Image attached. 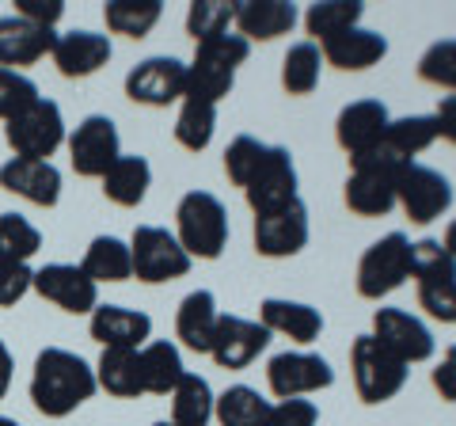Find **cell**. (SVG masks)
<instances>
[{
    "mask_svg": "<svg viewBox=\"0 0 456 426\" xmlns=\"http://www.w3.org/2000/svg\"><path fill=\"white\" fill-rule=\"evenodd\" d=\"M95 369L80 358V354L65 347H46L38 350L35 369H31V404L38 415L46 419H65L73 415L80 404L95 396Z\"/></svg>",
    "mask_w": 456,
    "mask_h": 426,
    "instance_id": "1",
    "label": "cell"
},
{
    "mask_svg": "<svg viewBox=\"0 0 456 426\" xmlns=\"http://www.w3.org/2000/svg\"><path fill=\"white\" fill-rule=\"evenodd\" d=\"M251 42L240 38L236 31H228L221 38L198 42L194 46V61L187 65V95L206 99V103H221L232 92L240 65L248 61Z\"/></svg>",
    "mask_w": 456,
    "mask_h": 426,
    "instance_id": "2",
    "label": "cell"
},
{
    "mask_svg": "<svg viewBox=\"0 0 456 426\" xmlns=\"http://www.w3.org/2000/svg\"><path fill=\"white\" fill-rule=\"evenodd\" d=\"M175 240L191 259H221L228 248V209L217 194L187 191L175 206Z\"/></svg>",
    "mask_w": 456,
    "mask_h": 426,
    "instance_id": "3",
    "label": "cell"
},
{
    "mask_svg": "<svg viewBox=\"0 0 456 426\" xmlns=\"http://www.w3.org/2000/svg\"><path fill=\"white\" fill-rule=\"evenodd\" d=\"M411 278L419 282V305L430 320L456 324V259L441 240L411 244Z\"/></svg>",
    "mask_w": 456,
    "mask_h": 426,
    "instance_id": "4",
    "label": "cell"
},
{
    "mask_svg": "<svg viewBox=\"0 0 456 426\" xmlns=\"http://www.w3.org/2000/svg\"><path fill=\"white\" fill-rule=\"evenodd\" d=\"M350 369H354V389H358V400L377 407V404H388L403 392L407 377H411V365L399 362L395 354L377 343L373 335H358L350 347Z\"/></svg>",
    "mask_w": 456,
    "mask_h": 426,
    "instance_id": "5",
    "label": "cell"
},
{
    "mask_svg": "<svg viewBox=\"0 0 456 426\" xmlns=\"http://www.w3.org/2000/svg\"><path fill=\"white\" fill-rule=\"evenodd\" d=\"M130 259H134V278L145 286H164V282L187 278L191 255L183 251L175 233L160 229V225H137L130 236Z\"/></svg>",
    "mask_w": 456,
    "mask_h": 426,
    "instance_id": "6",
    "label": "cell"
},
{
    "mask_svg": "<svg viewBox=\"0 0 456 426\" xmlns=\"http://www.w3.org/2000/svg\"><path fill=\"white\" fill-rule=\"evenodd\" d=\"M65 119L53 99L38 95L31 107L4 122V141L20 160H50V156L65 145Z\"/></svg>",
    "mask_w": 456,
    "mask_h": 426,
    "instance_id": "7",
    "label": "cell"
},
{
    "mask_svg": "<svg viewBox=\"0 0 456 426\" xmlns=\"http://www.w3.org/2000/svg\"><path fill=\"white\" fill-rule=\"evenodd\" d=\"M411 278V240L403 233H388L377 244H369L358 259V293L365 301L395 293Z\"/></svg>",
    "mask_w": 456,
    "mask_h": 426,
    "instance_id": "8",
    "label": "cell"
},
{
    "mask_svg": "<svg viewBox=\"0 0 456 426\" xmlns=\"http://www.w3.org/2000/svg\"><path fill=\"white\" fill-rule=\"evenodd\" d=\"M395 206L407 213L411 225H430L452 206V183L426 164H407L395 172Z\"/></svg>",
    "mask_w": 456,
    "mask_h": 426,
    "instance_id": "9",
    "label": "cell"
},
{
    "mask_svg": "<svg viewBox=\"0 0 456 426\" xmlns=\"http://www.w3.org/2000/svg\"><path fill=\"white\" fill-rule=\"evenodd\" d=\"M297 187H301V183H297L293 152L285 145H266L259 168H255L251 179L244 183V198H248L251 213L259 217V213L281 209V206H289L293 198H301Z\"/></svg>",
    "mask_w": 456,
    "mask_h": 426,
    "instance_id": "10",
    "label": "cell"
},
{
    "mask_svg": "<svg viewBox=\"0 0 456 426\" xmlns=\"http://www.w3.org/2000/svg\"><path fill=\"white\" fill-rule=\"evenodd\" d=\"M266 385L278 400H297L335 385V369L323 354L312 350H281L266 362Z\"/></svg>",
    "mask_w": 456,
    "mask_h": 426,
    "instance_id": "11",
    "label": "cell"
},
{
    "mask_svg": "<svg viewBox=\"0 0 456 426\" xmlns=\"http://www.w3.org/2000/svg\"><path fill=\"white\" fill-rule=\"evenodd\" d=\"M65 145H69V164H73V172L84 179H103L107 168L122 156L118 126L107 115H88L65 137Z\"/></svg>",
    "mask_w": 456,
    "mask_h": 426,
    "instance_id": "12",
    "label": "cell"
},
{
    "mask_svg": "<svg viewBox=\"0 0 456 426\" xmlns=\"http://www.w3.org/2000/svg\"><path fill=\"white\" fill-rule=\"evenodd\" d=\"M126 95L141 107H171L187 95V65L179 58H145L126 73Z\"/></svg>",
    "mask_w": 456,
    "mask_h": 426,
    "instance_id": "13",
    "label": "cell"
},
{
    "mask_svg": "<svg viewBox=\"0 0 456 426\" xmlns=\"http://www.w3.org/2000/svg\"><path fill=\"white\" fill-rule=\"evenodd\" d=\"M308 206L301 198L255 217V251L266 255V259H293L308 248Z\"/></svg>",
    "mask_w": 456,
    "mask_h": 426,
    "instance_id": "14",
    "label": "cell"
},
{
    "mask_svg": "<svg viewBox=\"0 0 456 426\" xmlns=\"http://www.w3.org/2000/svg\"><path fill=\"white\" fill-rule=\"evenodd\" d=\"M31 290L42 297V301L57 305L61 312H73V316H84V312H95L99 305V286L80 271L77 263H46L38 266L31 278Z\"/></svg>",
    "mask_w": 456,
    "mask_h": 426,
    "instance_id": "15",
    "label": "cell"
},
{
    "mask_svg": "<svg viewBox=\"0 0 456 426\" xmlns=\"http://www.w3.org/2000/svg\"><path fill=\"white\" fill-rule=\"evenodd\" d=\"M384 343L399 362L415 365V362H430L434 350H437V339L434 332L426 328L419 316H411L407 308H377L373 312V332H369Z\"/></svg>",
    "mask_w": 456,
    "mask_h": 426,
    "instance_id": "16",
    "label": "cell"
},
{
    "mask_svg": "<svg viewBox=\"0 0 456 426\" xmlns=\"http://www.w3.org/2000/svg\"><path fill=\"white\" fill-rule=\"evenodd\" d=\"M266 347H270V332L259 320L236 316V312H221L217 332H213L209 358L221 369H248Z\"/></svg>",
    "mask_w": 456,
    "mask_h": 426,
    "instance_id": "17",
    "label": "cell"
},
{
    "mask_svg": "<svg viewBox=\"0 0 456 426\" xmlns=\"http://www.w3.org/2000/svg\"><path fill=\"white\" fill-rule=\"evenodd\" d=\"M388 107L380 103V99H358V103H346L338 111L335 119V141L338 149L350 156V160H358V156L373 152L380 145L384 130H388Z\"/></svg>",
    "mask_w": 456,
    "mask_h": 426,
    "instance_id": "18",
    "label": "cell"
},
{
    "mask_svg": "<svg viewBox=\"0 0 456 426\" xmlns=\"http://www.w3.org/2000/svg\"><path fill=\"white\" fill-rule=\"evenodd\" d=\"M0 187L42 209H53L61 202V172H57L53 160H20V156H12V160L0 164Z\"/></svg>",
    "mask_w": 456,
    "mask_h": 426,
    "instance_id": "19",
    "label": "cell"
},
{
    "mask_svg": "<svg viewBox=\"0 0 456 426\" xmlns=\"http://www.w3.org/2000/svg\"><path fill=\"white\" fill-rule=\"evenodd\" d=\"M57 46L53 27H38L23 16H0V69H27L42 58H50Z\"/></svg>",
    "mask_w": 456,
    "mask_h": 426,
    "instance_id": "20",
    "label": "cell"
},
{
    "mask_svg": "<svg viewBox=\"0 0 456 426\" xmlns=\"http://www.w3.org/2000/svg\"><path fill=\"white\" fill-rule=\"evenodd\" d=\"M88 332L103 350H141L152 339V316L126 305H95Z\"/></svg>",
    "mask_w": 456,
    "mask_h": 426,
    "instance_id": "21",
    "label": "cell"
},
{
    "mask_svg": "<svg viewBox=\"0 0 456 426\" xmlns=\"http://www.w3.org/2000/svg\"><path fill=\"white\" fill-rule=\"evenodd\" d=\"M342 198H346V209L358 217H388L395 209V172L373 164H354Z\"/></svg>",
    "mask_w": 456,
    "mask_h": 426,
    "instance_id": "22",
    "label": "cell"
},
{
    "mask_svg": "<svg viewBox=\"0 0 456 426\" xmlns=\"http://www.w3.org/2000/svg\"><path fill=\"white\" fill-rule=\"evenodd\" d=\"M110 35H99V31H65L57 35V46H53V65L65 80H84V77H95L99 69L110 61Z\"/></svg>",
    "mask_w": 456,
    "mask_h": 426,
    "instance_id": "23",
    "label": "cell"
},
{
    "mask_svg": "<svg viewBox=\"0 0 456 426\" xmlns=\"http://www.w3.org/2000/svg\"><path fill=\"white\" fill-rule=\"evenodd\" d=\"M232 27L248 42H274L297 27V4L289 0H240L232 4Z\"/></svg>",
    "mask_w": 456,
    "mask_h": 426,
    "instance_id": "24",
    "label": "cell"
},
{
    "mask_svg": "<svg viewBox=\"0 0 456 426\" xmlns=\"http://www.w3.org/2000/svg\"><path fill=\"white\" fill-rule=\"evenodd\" d=\"M259 324L270 335H285L301 347L323 335V312L305 301H285V297H266L259 305Z\"/></svg>",
    "mask_w": 456,
    "mask_h": 426,
    "instance_id": "25",
    "label": "cell"
},
{
    "mask_svg": "<svg viewBox=\"0 0 456 426\" xmlns=\"http://www.w3.org/2000/svg\"><path fill=\"white\" fill-rule=\"evenodd\" d=\"M320 53H323V65H335L342 73H365V69H373L388 53V38L380 31H369V27H354V31L323 42Z\"/></svg>",
    "mask_w": 456,
    "mask_h": 426,
    "instance_id": "26",
    "label": "cell"
},
{
    "mask_svg": "<svg viewBox=\"0 0 456 426\" xmlns=\"http://www.w3.org/2000/svg\"><path fill=\"white\" fill-rule=\"evenodd\" d=\"M217 297L209 290H194L179 301V312H175V335L179 343L194 350V354H209L213 347V332H217Z\"/></svg>",
    "mask_w": 456,
    "mask_h": 426,
    "instance_id": "27",
    "label": "cell"
},
{
    "mask_svg": "<svg viewBox=\"0 0 456 426\" xmlns=\"http://www.w3.org/2000/svg\"><path fill=\"white\" fill-rule=\"evenodd\" d=\"M99 183H103L107 202L134 209V206L145 202V194L152 187V164L145 160V156H137V152H122L118 160L107 168V176Z\"/></svg>",
    "mask_w": 456,
    "mask_h": 426,
    "instance_id": "28",
    "label": "cell"
},
{
    "mask_svg": "<svg viewBox=\"0 0 456 426\" xmlns=\"http://www.w3.org/2000/svg\"><path fill=\"white\" fill-rule=\"evenodd\" d=\"M95 385L114 400H137L145 396V381H141V350H103L95 365Z\"/></svg>",
    "mask_w": 456,
    "mask_h": 426,
    "instance_id": "29",
    "label": "cell"
},
{
    "mask_svg": "<svg viewBox=\"0 0 456 426\" xmlns=\"http://www.w3.org/2000/svg\"><path fill=\"white\" fill-rule=\"evenodd\" d=\"M183 373H187V365H183V354L175 343L156 339V343L141 347V381H145L149 396H171Z\"/></svg>",
    "mask_w": 456,
    "mask_h": 426,
    "instance_id": "30",
    "label": "cell"
},
{
    "mask_svg": "<svg viewBox=\"0 0 456 426\" xmlns=\"http://www.w3.org/2000/svg\"><path fill=\"white\" fill-rule=\"evenodd\" d=\"M362 16H365V4L358 0H320V4H312L305 12V31H308V42H331L338 35L354 31V27H362Z\"/></svg>",
    "mask_w": 456,
    "mask_h": 426,
    "instance_id": "31",
    "label": "cell"
},
{
    "mask_svg": "<svg viewBox=\"0 0 456 426\" xmlns=\"http://www.w3.org/2000/svg\"><path fill=\"white\" fill-rule=\"evenodd\" d=\"M80 271L88 274L95 286L99 282H126L134 278V259H130V244L118 236H95L88 251L80 259Z\"/></svg>",
    "mask_w": 456,
    "mask_h": 426,
    "instance_id": "32",
    "label": "cell"
},
{
    "mask_svg": "<svg viewBox=\"0 0 456 426\" xmlns=\"http://www.w3.org/2000/svg\"><path fill=\"white\" fill-rule=\"evenodd\" d=\"M213 396L209 381L198 373H183V381L171 392V422L175 426H209L213 422Z\"/></svg>",
    "mask_w": 456,
    "mask_h": 426,
    "instance_id": "33",
    "label": "cell"
},
{
    "mask_svg": "<svg viewBox=\"0 0 456 426\" xmlns=\"http://www.w3.org/2000/svg\"><path fill=\"white\" fill-rule=\"evenodd\" d=\"M270 400H263L251 385H232L217 396L213 419L221 426H270Z\"/></svg>",
    "mask_w": 456,
    "mask_h": 426,
    "instance_id": "34",
    "label": "cell"
},
{
    "mask_svg": "<svg viewBox=\"0 0 456 426\" xmlns=\"http://www.w3.org/2000/svg\"><path fill=\"white\" fill-rule=\"evenodd\" d=\"M213 130H217V103H206V99L183 95L179 115H175V141L187 152H206Z\"/></svg>",
    "mask_w": 456,
    "mask_h": 426,
    "instance_id": "35",
    "label": "cell"
},
{
    "mask_svg": "<svg viewBox=\"0 0 456 426\" xmlns=\"http://www.w3.org/2000/svg\"><path fill=\"white\" fill-rule=\"evenodd\" d=\"M164 16L160 0H107L103 4V20L110 35H126V38H145Z\"/></svg>",
    "mask_w": 456,
    "mask_h": 426,
    "instance_id": "36",
    "label": "cell"
},
{
    "mask_svg": "<svg viewBox=\"0 0 456 426\" xmlns=\"http://www.w3.org/2000/svg\"><path fill=\"white\" fill-rule=\"evenodd\" d=\"M323 73V53L316 42H297L281 58V88L289 95H312L320 88Z\"/></svg>",
    "mask_w": 456,
    "mask_h": 426,
    "instance_id": "37",
    "label": "cell"
},
{
    "mask_svg": "<svg viewBox=\"0 0 456 426\" xmlns=\"http://www.w3.org/2000/svg\"><path fill=\"white\" fill-rule=\"evenodd\" d=\"M38 248H42V233L23 213H0V255H4V259L31 263Z\"/></svg>",
    "mask_w": 456,
    "mask_h": 426,
    "instance_id": "38",
    "label": "cell"
},
{
    "mask_svg": "<svg viewBox=\"0 0 456 426\" xmlns=\"http://www.w3.org/2000/svg\"><path fill=\"white\" fill-rule=\"evenodd\" d=\"M232 31V4L224 0H194L187 8V35L198 42H209V38H221Z\"/></svg>",
    "mask_w": 456,
    "mask_h": 426,
    "instance_id": "39",
    "label": "cell"
},
{
    "mask_svg": "<svg viewBox=\"0 0 456 426\" xmlns=\"http://www.w3.org/2000/svg\"><path fill=\"white\" fill-rule=\"evenodd\" d=\"M419 77L434 88L456 92V38H441L419 58Z\"/></svg>",
    "mask_w": 456,
    "mask_h": 426,
    "instance_id": "40",
    "label": "cell"
},
{
    "mask_svg": "<svg viewBox=\"0 0 456 426\" xmlns=\"http://www.w3.org/2000/svg\"><path fill=\"white\" fill-rule=\"evenodd\" d=\"M35 99H38V84L31 77L16 73V69H0V122L23 115Z\"/></svg>",
    "mask_w": 456,
    "mask_h": 426,
    "instance_id": "41",
    "label": "cell"
},
{
    "mask_svg": "<svg viewBox=\"0 0 456 426\" xmlns=\"http://www.w3.org/2000/svg\"><path fill=\"white\" fill-rule=\"evenodd\" d=\"M263 152H266V141L251 137V134H240V137L232 141V145L224 149V176L232 179L240 191H244V183L251 179L255 168H259Z\"/></svg>",
    "mask_w": 456,
    "mask_h": 426,
    "instance_id": "42",
    "label": "cell"
},
{
    "mask_svg": "<svg viewBox=\"0 0 456 426\" xmlns=\"http://www.w3.org/2000/svg\"><path fill=\"white\" fill-rule=\"evenodd\" d=\"M35 271L20 259H4L0 255V308H16L27 293H31Z\"/></svg>",
    "mask_w": 456,
    "mask_h": 426,
    "instance_id": "43",
    "label": "cell"
},
{
    "mask_svg": "<svg viewBox=\"0 0 456 426\" xmlns=\"http://www.w3.org/2000/svg\"><path fill=\"white\" fill-rule=\"evenodd\" d=\"M270 426H320V407L297 396V400H278L270 407Z\"/></svg>",
    "mask_w": 456,
    "mask_h": 426,
    "instance_id": "44",
    "label": "cell"
},
{
    "mask_svg": "<svg viewBox=\"0 0 456 426\" xmlns=\"http://www.w3.org/2000/svg\"><path fill=\"white\" fill-rule=\"evenodd\" d=\"M16 16L38 27H57V20L65 16V4L61 0H16Z\"/></svg>",
    "mask_w": 456,
    "mask_h": 426,
    "instance_id": "45",
    "label": "cell"
},
{
    "mask_svg": "<svg viewBox=\"0 0 456 426\" xmlns=\"http://www.w3.org/2000/svg\"><path fill=\"white\" fill-rule=\"evenodd\" d=\"M430 385L445 404H456V347H449L445 354H441V362L430 373Z\"/></svg>",
    "mask_w": 456,
    "mask_h": 426,
    "instance_id": "46",
    "label": "cell"
},
{
    "mask_svg": "<svg viewBox=\"0 0 456 426\" xmlns=\"http://www.w3.org/2000/svg\"><path fill=\"white\" fill-rule=\"evenodd\" d=\"M434 122H437V137H445L449 145H456V95H441Z\"/></svg>",
    "mask_w": 456,
    "mask_h": 426,
    "instance_id": "47",
    "label": "cell"
},
{
    "mask_svg": "<svg viewBox=\"0 0 456 426\" xmlns=\"http://www.w3.org/2000/svg\"><path fill=\"white\" fill-rule=\"evenodd\" d=\"M12 369H16V358H12L4 339H0V400H4L8 389H12Z\"/></svg>",
    "mask_w": 456,
    "mask_h": 426,
    "instance_id": "48",
    "label": "cell"
},
{
    "mask_svg": "<svg viewBox=\"0 0 456 426\" xmlns=\"http://www.w3.org/2000/svg\"><path fill=\"white\" fill-rule=\"evenodd\" d=\"M441 248H445L452 259H456V221H449V229H445V236H441Z\"/></svg>",
    "mask_w": 456,
    "mask_h": 426,
    "instance_id": "49",
    "label": "cell"
},
{
    "mask_svg": "<svg viewBox=\"0 0 456 426\" xmlns=\"http://www.w3.org/2000/svg\"><path fill=\"white\" fill-rule=\"evenodd\" d=\"M0 426H20L16 419H8V415H0Z\"/></svg>",
    "mask_w": 456,
    "mask_h": 426,
    "instance_id": "50",
    "label": "cell"
},
{
    "mask_svg": "<svg viewBox=\"0 0 456 426\" xmlns=\"http://www.w3.org/2000/svg\"><path fill=\"white\" fill-rule=\"evenodd\" d=\"M156 426H175V422H171V419H160V422H156Z\"/></svg>",
    "mask_w": 456,
    "mask_h": 426,
    "instance_id": "51",
    "label": "cell"
}]
</instances>
